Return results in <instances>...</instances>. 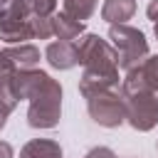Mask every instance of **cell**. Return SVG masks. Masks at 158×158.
Here are the masks:
<instances>
[{"mask_svg": "<svg viewBox=\"0 0 158 158\" xmlns=\"http://www.w3.org/2000/svg\"><path fill=\"white\" fill-rule=\"evenodd\" d=\"M77 42L79 52V64L84 67L79 77V94L86 99L89 94L106 91V89H118V54L114 44L94 32H84Z\"/></svg>", "mask_w": 158, "mask_h": 158, "instance_id": "1", "label": "cell"}, {"mask_svg": "<svg viewBox=\"0 0 158 158\" xmlns=\"http://www.w3.org/2000/svg\"><path fill=\"white\" fill-rule=\"evenodd\" d=\"M109 42L114 44V49L118 54V69L121 72H131L133 67H138L151 54L146 35L138 27H131L126 22L109 27Z\"/></svg>", "mask_w": 158, "mask_h": 158, "instance_id": "2", "label": "cell"}, {"mask_svg": "<svg viewBox=\"0 0 158 158\" xmlns=\"http://www.w3.org/2000/svg\"><path fill=\"white\" fill-rule=\"evenodd\" d=\"M27 104V123L32 128H54L62 118V84L49 79Z\"/></svg>", "mask_w": 158, "mask_h": 158, "instance_id": "3", "label": "cell"}, {"mask_svg": "<svg viewBox=\"0 0 158 158\" xmlns=\"http://www.w3.org/2000/svg\"><path fill=\"white\" fill-rule=\"evenodd\" d=\"M126 101V123L136 131H153L158 126V89L121 91Z\"/></svg>", "mask_w": 158, "mask_h": 158, "instance_id": "4", "label": "cell"}, {"mask_svg": "<svg viewBox=\"0 0 158 158\" xmlns=\"http://www.w3.org/2000/svg\"><path fill=\"white\" fill-rule=\"evenodd\" d=\"M86 111H89L91 121L104 126V128H118L121 123H126V101H123L121 86L89 94L86 96Z\"/></svg>", "mask_w": 158, "mask_h": 158, "instance_id": "5", "label": "cell"}, {"mask_svg": "<svg viewBox=\"0 0 158 158\" xmlns=\"http://www.w3.org/2000/svg\"><path fill=\"white\" fill-rule=\"evenodd\" d=\"M0 40L7 44H22L35 40L32 32V15H7L0 17Z\"/></svg>", "mask_w": 158, "mask_h": 158, "instance_id": "6", "label": "cell"}, {"mask_svg": "<svg viewBox=\"0 0 158 158\" xmlns=\"http://www.w3.org/2000/svg\"><path fill=\"white\" fill-rule=\"evenodd\" d=\"M44 59L52 69H59V72H67V69H74L79 64V52H77V42H69V40H57V42H49L47 49H44Z\"/></svg>", "mask_w": 158, "mask_h": 158, "instance_id": "7", "label": "cell"}, {"mask_svg": "<svg viewBox=\"0 0 158 158\" xmlns=\"http://www.w3.org/2000/svg\"><path fill=\"white\" fill-rule=\"evenodd\" d=\"M136 15V0H104L101 20L109 25H123Z\"/></svg>", "mask_w": 158, "mask_h": 158, "instance_id": "8", "label": "cell"}, {"mask_svg": "<svg viewBox=\"0 0 158 158\" xmlns=\"http://www.w3.org/2000/svg\"><path fill=\"white\" fill-rule=\"evenodd\" d=\"M20 158H64V153L52 138H32L20 148Z\"/></svg>", "mask_w": 158, "mask_h": 158, "instance_id": "9", "label": "cell"}, {"mask_svg": "<svg viewBox=\"0 0 158 158\" xmlns=\"http://www.w3.org/2000/svg\"><path fill=\"white\" fill-rule=\"evenodd\" d=\"M52 22H54V37L57 40H69V42H74V40H79L81 35H84V22L81 20H74L72 15H67L64 10L62 12H54L52 15Z\"/></svg>", "mask_w": 158, "mask_h": 158, "instance_id": "10", "label": "cell"}, {"mask_svg": "<svg viewBox=\"0 0 158 158\" xmlns=\"http://www.w3.org/2000/svg\"><path fill=\"white\" fill-rule=\"evenodd\" d=\"M10 54V59L15 62V69H35L40 64V49L30 42H22V44H10L5 49Z\"/></svg>", "mask_w": 158, "mask_h": 158, "instance_id": "11", "label": "cell"}, {"mask_svg": "<svg viewBox=\"0 0 158 158\" xmlns=\"http://www.w3.org/2000/svg\"><path fill=\"white\" fill-rule=\"evenodd\" d=\"M15 74V72H12ZM12 74H0V109H5L7 114H12L20 104V96L15 91V81Z\"/></svg>", "mask_w": 158, "mask_h": 158, "instance_id": "12", "label": "cell"}, {"mask_svg": "<svg viewBox=\"0 0 158 158\" xmlns=\"http://www.w3.org/2000/svg\"><path fill=\"white\" fill-rule=\"evenodd\" d=\"M62 2H64V12L81 22H86L96 12V5H99V0H62Z\"/></svg>", "mask_w": 158, "mask_h": 158, "instance_id": "13", "label": "cell"}, {"mask_svg": "<svg viewBox=\"0 0 158 158\" xmlns=\"http://www.w3.org/2000/svg\"><path fill=\"white\" fill-rule=\"evenodd\" d=\"M7 15H32L30 0H0V17Z\"/></svg>", "mask_w": 158, "mask_h": 158, "instance_id": "14", "label": "cell"}, {"mask_svg": "<svg viewBox=\"0 0 158 158\" xmlns=\"http://www.w3.org/2000/svg\"><path fill=\"white\" fill-rule=\"evenodd\" d=\"M32 32H35V40H49L54 35L52 17H35L32 15Z\"/></svg>", "mask_w": 158, "mask_h": 158, "instance_id": "15", "label": "cell"}, {"mask_svg": "<svg viewBox=\"0 0 158 158\" xmlns=\"http://www.w3.org/2000/svg\"><path fill=\"white\" fill-rule=\"evenodd\" d=\"M57 10V0H30V12L35 17H52Z\"/></svg>", "mask_w": 158, "mask_h": 158, "instance_id": "16", "label": "cell"}, {"mask_svg": "<svg viewBox=\"0 0 158 158\" xmlns=\"http://www.w3.org/2000/svg\"><path fill=\"white\" fill-rule=\"evenodd\" d=\"M84 158H116V153H114L109 146H94Z\"/></svg>", "mask_w": 158, "mask_h": 158, "instance_id": "17", "label": "cell"}, {"mask_svg": "<svg viewBox=\"0 0 158 158\" xmlns=\"http://www.w3.org/2000/svg\"><path fill=\"white\" fill-rule=\"evenodd\" d=\"M12 72H17L15 69V62L10 59V54L5 49H0V74H12Z\"/></svg>", "mask_w": 158, "mask_h": 158, "instance_id": "18", "label": "cell"}, {"mask_svg": "<svg viewBox=\"0 0 158 158\" xmlns=\"http://www.w3.org/2000/svg\"><path fill=\"white\" fill-rule=\"evenodd\" d=\"M146 15H148V20L158 22V0H151V2H148V7H146Z\"/></svg>", "mask_w": 158, "mask_h": 158, "instance_id": "19", "label": "cell"}, {"mask_svg": "<svg viewBox=\"0 0 158 158\" xmlns=\"http://www.w3.org/2000/svg\"><path fill=\"white\" fill-rule=\"evenodd\" d=\"M0 158H15V151L7 141H0Z\"/></svg>", "mask_w": 158, "mask_h": 158, "instance_id": "20", "label": "cell"}, {"mask_svg": "<svg viewBox=\"0 0 158 158\" xmlns=\"http://www.w3.org/2000/svg\"><path fill=\"white\" fill-rule=\"evenodd\" d=\"M7 116H10V114H7L5 109H0V131L5 128V123H7Z\"/></svg>", "mask_w": 158, "mask_h": 158, "instance_id": "21", "label": "cell"}, {"mask_svg": "<svg viewBox=\"0 0 158 158\" xmlns=\"http://www.w3.org/2000/svg\"><path fill=\"white\" fill-rule=\"evenodd\" d=\"M153 35H156V40H158V22H153Z\"/></svg>", "mask_w": 158, "mask_h": 158, "instance_id": "22", "label": "cell"}, {"mask_svg": "<svg viewBox=\"0 0 158 158\" xmlns=\"http://www.w3.org/2000/svg\"><path fill=\"white\" fill-rule=\"evenodd\" d=\"M156 148H158V143H156Z\"/></svg>", "mask_w": 158, "mask_h": 158, "instance_id": "23", "label": "cell"}]
</instances>
